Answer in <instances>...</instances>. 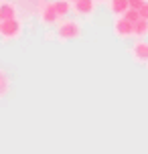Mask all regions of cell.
I'll list each match as a JSON object with an SVG mask.
<instances>
[{"mask_svg":"<svg viewBox=\"0 0 148 154\" xmlns=\"http://www.w3.org/2000/svg\"><path fill=\"white\" fill-rule=\"evenodd\" d=\"M55 35H57V38H59L61 43H65V41H77V38H81V35H83V29H81V24H79L77 20L61 18V20L57 23Z\"/></svg>","mask_w":148,"mask_h":154,"instance_id":"6da1fadb","label":"cell"},{"mask_svg":"<svg viewBox=\"0 0 148 154\" xmlns=\"http://www.w3.org/2000/svg\"><path fill=\"white\" fill-rule=\"evenodd\" d=\"M24 26H23V20L14 16V18H8V20H2V32H0V38L4 41H16L20 38Z\"/></svg>","mask_w":148,"mask_h":154,"instance_id":"7a4b0ae2","label":"cell"},{"mask_svg":"<svg viewBox=\"0 0 148 154\" xmlns=\"http://www.w3.org/2000/svg\"><path fill=\"white\" fill-rule=\"evenodd\" d=\"M112 32L118 38H130V37H134V24L126 16H116L114 26H112Z\"/></svg>","mask_w":148,"mask_h":154,"instance_id":"3957f363","label":"cell"},{"mask_svg":"<svg viewBox=\"0 0 148 154\" xmlns=\"http://www.w3.org/2000/svg\"><path fill=\"white\" fill-rule=\"evenodd\" d=\"M39 16H41V23L45 24V26H57V23L61 20V16L57 14L55 2H47V4H43Z\"/></svg>","mask_w":148,"mask_h":154,"instance_id":"277c9868","label":"cell"},{"mask_svg":"<svg viewBox=\"0 0 148 154\" xmlns=\"http://www.w3.org/2000/svg\"><path fill=\"white\" fill-rule=\"evenodd\" d=\"M130 55H132V59L138 65H148V41L138 38L132 45V49H130Z\"/></svg>","mask_w":148,"mask_h":154,"instance_id":"5b68a950","label":"cell"},{"mask_svg":"<svg viewBox=\"0 0 148 154\" xmlns=\"http://www.w3.org/2000/svg\"><path fill=\"white\" fill-rule=\"evenodd\" d=\"M95 4H97L95 0H77L73 4V12L79 16H89V14H94Z\"/></svg>","mask_w":148,"mask_h":154,"instance_id":"8992f818","label":"cell"},{"mask_svg":"<svg viewBox=\"0 0 148 154\" xmlns=\"http://www.w3.org/2000/svg\"><path fill=\"white\" fill-rule=\"evenodd\" d=\"M108 6H109V12L114 16H122L130 8V0H109Z\"/></svg>","mask_w":148,"mask_h":154,"instance_id":"52a82bcc","label":"cell"},{"mask_svg":"<svg viewBox=\"0 0 148 154\" xmlns=\"http://www.w3.org/2000/svg\"><path fill=\"white\" fill-rule=\"evenodd\" d=\"M16 16V8L14 4H10L6 0L0 2V20H8V18H14Z\"/></svg>","mask_w":148,"mask_h":154,"instance_id":"ba28073f","label":"cell"},{"mask_svg":"<svg viewBox=\"0 0 148 154\" xmlns=\"http://www.w3.org/2000/svg\"><path fill=\"white\" fill-rule=\"evenodd\" d=\"M10 93V75L4 69H0V100H4Z\"/></svg>","mask_w":148,"mask_h":154,"instance_id":"9c48e42d","label":"cell"},{"mask_svg":"<svg viewBox=\"0 0 148 154\" xmlns=\"http://www.w3.org/2000/svg\"><path fill=\"white\" fill-rule=\"evenodd\" d=\"M55 8H57V14L61 18H67L71 14V10H73V4L69 0H55Z\"/></svg>","mask_w":148,"mask_h":154,"instance_id":"30bf717a","label":"cell"},{"mask_svg":"<svg viewBox=\"0 0 148 154\" xmlns=\"http://www.w3.org/2000/svg\"><path fill=\"white\" fill-rule=\"evenodd\" d=\"M134 37L136 38L148 37V18H140L138 23H134Z\"/></svg>","mask_w":148,"mask_h":154,"instance_id":"8fae6325","label":"cell"},{"mask_svg":"<svg viewBox=\"0 0 148 154\" xmlns=\"http://www.w3.org/2000/svg\"><path fill=\"white\" fill-rule=\"evenodd\" d=\"M122 16H126V18H128V20H130V23H138V20H140L142 16H140V10H138V8H128V10H126V14H122Z\"/></svg>","mask_w":148,"mask_h":154,"instance_id":"7c38bea8","label":"cell"},{"mask_svg":"<svg viewBox=\"0 0 148 154\" xmlns=\"http://www.w3.org/2000/svg\"><path fill=\"white\" fill-rule=\"evenodd\" d=\"M138 10H140V16H142V18H148V0L142 4L140 8H138Z\"/></svg>","mask_w":148,"mask_h":154,"instance_id":"4fadbf2b","label":"cell"},{"mask_svg":"<svg viewBox=\"0 0 148 154\" xmlns=\"http://www.w3.org/2000/svg\"><path fill=\"white\" fill-rule=\"evenodd\" d=\"M95 2H109V0H95Z\"/></svg>","mask_w":148,"mask_h":154,"instance_id":"5bb4252c","label":"cell"},{"mask_svg":"<svg viewBox=\"0 0 148 154\" xmlns=\"http://www.w3.org/2000/svg\"><path fill=\"white\" fill-rule=\"evenodd\" d=\"M69 2H71V4H75V2H77V0H69Z\"/></svg>","mask_w":148,"mask_h":154,"instance_id":"9a60e30c","label":"cell"},{"mask_svg":"<svg viewBox=\"0 0 148 154\" xmlns=\"http://www.w3.org/2000/svg\"><path fill=\"white\" fill-rule=\"evenodd\" d=\"M0 32H2V20H0Z\"/></svg>","mask_w":148,"mask_h":154,"instance_id":"2e32d148","label":"cell"},{"mask_svg":"<svg viewBox=\"0 0 148 154\" xmlns=\"http://www.w3.org/2000/svg\"><path fill=\"white\" fill-rule=\"evenodd\" d=\"M0 2H2V0H0Z\"/></svg>","mask_w":148,"mask_h":154,"instance_id":"e0dca14e","label":"cell"}]
</instances>
